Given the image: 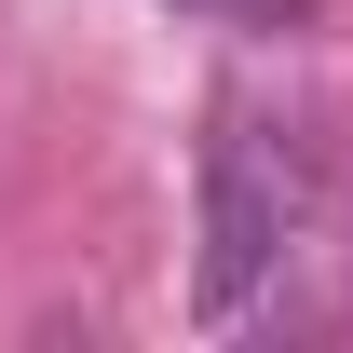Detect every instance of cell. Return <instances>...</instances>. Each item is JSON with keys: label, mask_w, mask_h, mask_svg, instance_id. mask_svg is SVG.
Here are the masks:
<instances>
[{"label": "cell", "mask_w": 353, "mask_h": 353, "mask_svg": "<svg viewBox=\"0 0 353 353\" xmlns=\"http://www.w3.org/2000/svg\"><path fill=\"white\" fill-rule=\"evenodd\" d=\"M299 204H312L299 136L259 123V109H218V136H204V285H190V299H204V326H231V312L285 272Z\"/></svg>", "instance_id": "1"}]
</instances>
